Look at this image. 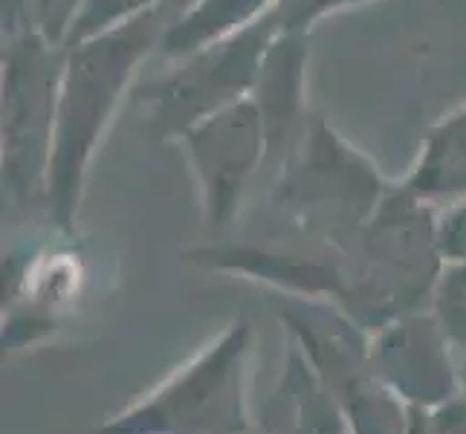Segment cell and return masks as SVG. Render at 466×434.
I'll return each mask as SVG.
<instances>
[{
  "mask_svg": "<svg viewBox=\"0 0 466 434\" xmlns=\"http://www.w3.org/2000/svg\"><path fill=\"white\" fill-rule=\"evenodd\" d=\"M188 4H195V0H168V9H171V12L177 15V12H183V9H186Z\"/></svg>",
  "mask_w": 466,
  "mask_h": 434,
  "instance_id": "8fae6325",
  "label": "cell"
},
{
  "mask_svg": "<svg viewBox=\"0 0 466 434\" xmlns=\"http://www.w3.org/2000/svg\"><path fill=\"white\" fill-rule=\"evenodd\" d=\"M304 73H308V32H284L272 38L252 87L267 134V163H281L299 136L304 116Z\"/></svg>",
  "mask_w": 466,
  "mask_h": 434,
  "instance_id": "5b68a950",
  "label": "cell"
},
{
  "mask_svg": "<svg viewBox=\"0 0 466 434\" xmlns=\"http://www.w3.org/2000/svg\"><path fill=\"white\" fill-rule=\"evenodd\" d=\"M157 6H168V0H87L82 15H78L76 26H73L70 44L90 38V35H96V32H105L116 24L131 21V18H137V15L157 9Z\"/></svg>",
  "mask_w": 466,
  "mask_h": 434,
  "instance_id": "ba28073f",
  "label": "cell"
},
{
  "mask_svg": "<svg viewBox=\"0 0 466 434\" xmlns=\"http://www.w3.org/2000/svg\"><path fill=\"white\" fill-rule=\"evenodd\" d=\"M414 195H461L466 191V105L429 131L409 177Z\"/></svg>",
  "mask_w": 466,
  "mask_h": 434,
  "instance_id": "52a82bcc",
  "label": "cell"
},
{
  "mask_svg": "<svg viewBox=\"0 0 466 434\" xmlns=\"http://www.w3.org/2000/svg\"><path fill=\"white\" fill-rule=\"evenodd\" d=\"M350 4H360V0H279L276 18L284 32H310L316 21Z\"/></svg>",
  "mask_w": 466,
  "mask_h": 434,
  "instance_id": "30bf717a",
  "label": "cell"
},
{
  "mask_svg": "<svg viewBox=\"0 0 466 434\" xmlns=\"http://www.w3.org/2000/svg\"><path fill=\"white\" fill-rule=\"evenodd\" d=\"M64 46L38 29L4 38V183L44 191L50 171Z\"/></svg>",
  "mask_w": 466,
  "mask_h": 434,
  "instance_id": "3957f363",
  "label": "cell"
},
{
  "mask_svg": "<svg viewBox=\"0 0 466 434\" xmlns=\"http://www.w3.org/2000/svg\"><path fill=\"white\" fill-rule=\"evenodd\" d=\"M87 0H26L35 29L56 46H67Z\"/></svg>",
  "mask_w": 466,
  "mask_h": 434,
  "instance_id": "9c48e42d",
  "label": "cell"
},
{
  "mask_svg": "<svg viewBox=\"0 0 466 434\" xmlns=\"http://www.w3.org/2000/svg\"><path fill=\"white\" fill-rule=\"evenodd\" d=\"M163 9L166 6L148 9L131 21L64 46L53 154L46 171V197L64 217L73 215L93 156L122 102L134 93L146 61L159 50L166 29Z\"/></svg>",
  "mask_w": 466,
  "mask_h": 434,
  "instance_id": "6da1fadb",
  "label": "cell"
},
{
  "mask_svg": "<svg viewBox=\"0 0 466 434\" xmlns=\"http://www.w3.org/2000/svg\"><path fill=\"white\" fill-rule=\"evenodd\" d=\"M279 29L276 9H272L264 21L238 32L235 38L168 61L171 67L159 76L139 78L131 93L137 114L159 136L177 139L200 119L247 99Z\"/></svg>",
  "mask_w": 466,
  "mask_h": 434,
  "instance_id": "7a4b0ae2",
  "label": "cell"
},
{
  "mask_svg": "<svg viewBox=\"0 0 466 434\" xmlns=\"http://www.w3.org/2000/svg\"><path fill=\"white\" fill-rule=\"evenodd\" d=\"M198 171L208 212H232L249 177L267 163V134L252 96L200 119L174 139Z\"/></svg>",
  "mask_w": 466,
  "mask_h": 434,
  "instance_id": "277c9868",
  "label": "cell"
},
{
  "mask_svg": "<svg viewBox=\"0 0 466 434\" xmlns=\"http://www.w3.org/2000/svg\"><path fill=\"white\" fill-rule=\"evenodd\" d=\"M276 4L279 0H195L183 12L171 15L157 53L166 61L200 53L264 21Z\"/></svg>",
  "mask_w": 466,
  "mask_h": 434,
  "instance_id": "8992f818",
  "label": "cell"
}]
</instances>
